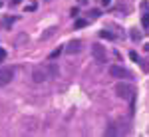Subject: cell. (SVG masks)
Masks as SVG:
<instances>
[{
  "label": "cell",
  "instance_id": "obj_7",
  "mask_svg": "<svg viewBox=\"0 0 149 137\" xmlns=\"http://www.w3.org/2000/svg\"><path fill=\"white\" fill-rule=\"evenodd\" d=\"M46 70H48V76H50V78H56L58 74H60V68H58L56 64H52V62L46 64Z\"/></svg>",
  "mask_w": 149,
  "mask_h": 137
},
{
  "label": "cell",
  "instance_id": "obj_13",
  "mask_svg": "<svg viewBox=\"0 0 149 137\" xmlns=\"http://www.w3.org/2000/svg\"><path fill=\"white\" fill-rule=\"evenodd\" d=\"M84 26H88V20H81V18H78V20H76V28H84Z\"/></svg>",
  "mask_w": 149,
  "mask_h": 137
},
{
  "label": "cell",
  "instance_id": "obj_19",
  "mask_svg": "<svg viewBox=\"0 0 149 137\" xmlns=\"http://www.w3.org/2000/svg\"><path fill=\"white\" fill-rule=\"evenodd\" d=\"M12 22H14V18H6V20H4V24H6V26H10Z\"/></svg>",
  "mask_w": 149,
  "mask_h": 137
},
{
  "label": "cell",
  "instance_id": "obj_18",
  "mask_svg": "<svg viewBox=\"0 0 149 137\" xmlns=\"http://www.w3.org/2000/svg\"><path fill=\"white\" fill-rule=\"evenodd\" d=\"M26 10H28V12L36 10V2H32V4H28V6H26Z\"/></svg>",
  "mask_w": 149,
  "mask_h": 137
},
{
  "label": "cell",
  "instance_id": "obj_20",
  "mask_svg": "<svg viewBox=\"0 0 149 137\" xmlns=\"http://www.w3.org/2000/svg\"><path fill=\"white\" fill-rule=\"evenodd\" d=\"M102 4H103V6H109V4H111V0H102Z\"/></svg>",
  "mask_w": 149,
  "mask_h": 137
},
{
  "label": "cell",
  "instance_id": "obj_24",
  "mask_svg": "<svg viewBox=\"0 0 149 137\" xmlns=\"http://www.w3.org/2000/svg\"><path fill=\"white\" fill-rule=\"evenodd\" d=\"M145 52H149V42H147V44H145Z\"/></svg>",
  "mask_w": 149,
  "mask_h": 137
},
{
  "label": "cell",
  "instance_id": "obj_3",
  "mask_svg": "<svg viewBox=\"0 0 149 137\" xmlns=\"http://www.w3.org/2000/svg\"><path fill=\"white\" fill-rule=\"evenodd\" d=\"M12 80H14V68L12 66H6V68L0 70V86H8Z\"/></svg>",
  "mask_w": 149,
  "mask_h": 137
},
{
  "label": "cell",
  "instance_id": "obj_11",
  "mask_svg": "<svg viewBox=\"0 0 149 137\" xmlns=\"http://www.w3.org/2000/svg\"><path fill=\"white\" fill-rule=\"evenodd\" d=\"M100 36H102V38H107V40H113V38H115V36L111 34V32H107V30H102Z\"/></svg>",
  "mask_w": 149,
  "mask_h": 137
},
{
  "label": "cell",
  "instance_id": "obj_10",
  "mask_svg": "<svg viewBox=\"0 0 149 137\" xmlns=\"http://www.w3.org/2000/svg\"><path fill=\"white\" fill-rule=\"evenodd\" d=\"M100 16H102V12L97 10V8H93V10H90V18H92V20H95V18H100Z\"/></svg>",
  "mask_w": 149,
  "mask_h": 137
},
{
  "label": "cell",
  "instance_id": "obj_4",
  "mask_svg": "<svg viewBox=\"0 0 149 137\" xmlns=\"http://www.w3.org/2000/svg\"><path fill=\"white\" fill-rule=\"evenodd\" d=\"M92 56L97 60V62H105V48L103 46H100V44H93L92 46Z\"/></svg>",
  "mask_w": 149,
  "mask_h": 137
},
{
  "label": "cell",
  "instance_id": "obj_22",
  "mask_svg": "<svg viewBox=\"0 0 149 137\" xmlns=\"http://www.w3.org/2000/svg\"><path fill=\"white\" fill-rule=\"evenodd\" d=\"M22 0H12V6H16V4H20Z\"/></svg>",
  "mask_w": 149,
  "mask_h": 137
},
{
  "label": "cell",
  "instance_id": "obj_15",
  "mask_svg": "<svg viewBox=\"0 0 149 137\" xmlns=\"http://www.w3.org/2000/svg\"><path fill=\"white\" fill-rule=\"evenodd\" d=\"M60 54H62V48H58V50H54V52L50 54V60H54V58H58Z\"/></svg>",
  "mask_w": 149,
  "mask_h": 137
},
{
  "label": "cell",
  "instance_id": "obj_23",
  "mask_svg": "<svg viewBox=\"0 0 149 137\" xmlns=\"http://www.w3.org/2000/svg\"><path fill=\"white\" fill-rule=\"evenodd\" d=\"M80 2V6H84V4H88V0H78Z\"/></svg>",
  "mask_w": 149,
  "mask_h": 137
},
{
  "label": "cell",
  "instance_id": "obj_25",
  "mask_svg": "<svg viewBox=\"0 0 149 137\" xmlns=\"http://www.w3.org/2000/svg\"><path fill=\"white\" fill-rule=\"evenodd\" d=\"M0 6H2V2H0Z\"/></svg>",
  "mask_w": 149,
  "mask_h": 137
},
{
  "label": "cell",
  "instance_id": "obj_2",
  "mask_svg": "<svg viewBox=\"0 0 149 137\" xmlns=\"http://www.w3.org/2000/svg\"><path fill=\"white\" fill-rule=\"evenodd\" d=\"M32 80H34L36 83H42V81L50 80V76H48V70H46V66H36V68L32 70Z\"/></svg>",
  "mask_w": 149,
  "mask_h": 137
},
{
  "label": "cell",
  "instance_id": "obj_9",
  "mask_svg": "<svg viewBox=\"0 0 149 137\" xmlns=\"http://www.w3.org/2000/svg\"><path fill=\"white\" fill-rule=\"evenodd\" d=\"M141 26H143V28H149V12L143 14V18H141Z\"/></svg>",
  "mask_w": 149,
  "mask_h": 137
},
{
  "label": "cell",
  "instance_id": "obj_16",
  "mask_svg": "<svg viewBox=\"0 0 149 137\" xmlns=\"http://www.w3.org/2000/svg\"><path fill=\"white\" fill-rule=\"evenodd\" d=\"M129 58H131L133 62H141V60H139V56H137V52H129Z\"/></svg>",
  "mask_w": 149,
  "mask_h": 137
},
{
  "label": "cell",
  "instance_id": "obj_1",
  "mask_svg": "<svg viewBox=\"0 0 149 137\" xmlns=\"http://www.w3.org/2000/svg\"><path fill=\"white\" fill-rule=\"evenodd\" d=\"M115 93L121 97V99H131L135 95V88L127 81H117L115 83Z\"/></svg>",
  "mask_w": 149,
  "mask_h": 137
},
{
  "label": "cell",
  "instance_id": "obj_21",
  "mask_svg": "<svg viewBox=\"0 0 149 137\" xmlns=\"http://www.w3.org/2000/svg\"><path fill=\"white\" fill-rule=\"evenodd\" d=\"M6 56V52H4V50H2V48H0V60H2V58Z\"/></svg>",
  "mask_w": 149,
  "mask_h": 137
},
{
  "label": "cell",
  "instance_id": "obj_8",
  "mask_svg": "<svg viewBox=\"0 0 149 137\" xmlns=\"http://www.w3.org/2000/svg\"><path fill=\"white\" fill-rule=\"evenodd\" d=\"M119 131H117V127L115 125H107L105 127V135H117Z\"/></svg>",
  "mask_w": 149,
  "mask_h": 137
},
{
  "label": "cell",
  "instance_id": "obj_12",
  "mask_svg": "<svg viewBox=\"0 0 149 137\" xmlns=\"http://www.w3.org/2000/svg\"><path fill=\"white\" fill-rule=\"evenodd\" d=\"M54 32H56V28H50L48 32H44V34H42V40H48V38H50V36L54 34Z\"/></svg>",
  "mask_w": 149,
  "mask_h": 137
},
{
  "label": "cell",
  "instance_id": "obj_5",
  "mask_svg": "<svg viewBox=\"0 0 149 137\" xmlns=\"http://www.w3.org/2000/svg\"><path fill=\"white\" fill-rule=\"evenodd\" d=\"M109 74L113 76V78H129V72L125 68H121V66H111L109 68Z\"/></svg>",
  "mask_w": 149,
  "mask_h": 137
},
{
  "label": "cell",
  "instance_id": "obj_17",
  "mask_svg": "<svg viewBox=\"0 0 149 137\" xmlns=\"http://www.w3.org/2000/svg\"><path fill=\"white\" fill-rule=\"evenodd\" d=\"M70 14H72V18H78V14H80V8H72V12H70Z\"/></svg>",
  "mask_w": 149,
  "mask_h": 137
},
{
  "label": "cell",
  "instance_id": "obj_6",
  "mask_svg": "<svg viewBox=\"0 0 149 137\" xmlns=\"http://www.w3.org/2000/svg\"><path fill=\"white\" fill-rule=\"evenodd\" d=\"M80 50H81V42H80V40H74V42H70L68 48H66V52H68V54H78Z\"/></svg>",
  "mask_w": 149,
  "mask_h": 137
},
{
  "label": "cell",
  "instance_id": "obj_14",
  "mask_svg": "<svg viewBox=\"0 0 149 137\" xmlns=\"http://www.w3.org/2000/svg\"><path fill=\"white\" fill-rule=\"evenodd\" d=\"M131 40H133V42H139V40H141V34L133 30V32H131Z\"/></svg>",
  "mask_w": 149,
  "mask_h": 137
}]
</instances>
